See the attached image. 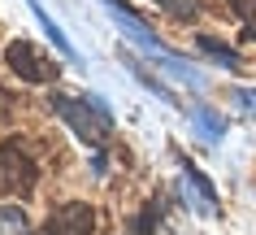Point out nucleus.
<instances>
[{"label": "nucleus", "mask_w": 256, "mask_h": 235, "mask_svg": "<svg viewBox=\"0 0 256 235\" xmlns=\"http://www.w3.org/2000/svg\"><path fill=\"white\" fill-rule=\"evenodd\" d=\"M0 235H30V222L22 213V205H0Z\"/></svg>", "instance_id": "obj_5"}, {"label": "nucleus", "mask_w": 256, "mask_h": 235, "mask_svg": "<svg viewBox=\"0 0 256 235\" xmlns=\"http://www.w3.org/2000/svg\"><path fill=\"white\" fill-rule=\"evenodd\" d=\"M230 9H234L248 27H256V0H230Z\"/></svg>", "instance_id": "obj_6"}, {"label": "nucleus", "mask_w": 256, "mask_h": 235, "mask_svg": "<svg viewBox=\"0 0 256 235\" xmlns=\"http://www.w3.org/2000/svg\"><path fill=\"white\" fill-rule=\"evenodd\" d=\"M4 113H9V92L0 87V118H4Z\"/></svg>", "instance_id": "obj_8"}, {"label": "nucleus", "mask_w": 256, "mask_h": 235, "mask_svg": "<svg viewBox=\"0 0 256 235\" xmlns=\"http://www.w3.org/2000/svg\"><path fill=\"white\" fill-rule=\"evenodd\" d=\"M56 109H61V118L70 122V131L82 135L92 148H104V144H108V135H113V118H108V109L96 96H56Z\"/></svg>", "instance_id": "obj_1"}, {"label": "nucleus", "mask_w": 256, "mask_h": 235, "mask_svg": "<svg viewBox=\"0 0 256 235\" xmlns=\"http://www.w3.org/2000/svg\"><path fill=\"white\" fill-rule=\"evenodd\" d=\"M4 61H9L14 74H22L26 83H52L56 79V61L44 53L40 44H30V40H14L9 48H4Z\"/></svg>", "instance_id": "obj_2"}, {"label": "nucleus", "mask_w": 256, "mask_h": 235, "mask_svg": "<svg viewBox=\"0 0 256 235\" xmlns=\"http://www.w3.org/2000/svg\"><path fill=\"white\" fill-rule=\"evenodd\" d=\"M40 235H96V209L87 200H66L48 213Z\"/></svg>", "instance_id": "obj_4"}, {"label": "nucleus", "mask_w": 256, "mask_h": 235, "mask_svg": "<svg viewBox=\"0 0 256 235\" xmlns=\"http://www.w3.org/2000/svg\"><path fill=\"white\" fill-rule=\"evenodd\" d=\"M35 187V161H30L22 144H4L0 148V196H26Z\"/></svg>", "instance_id": "obj_3"}, {"label": "nucleus", "mask_w": 256, "mask_h": 235, "mask_svg": "<svg viewBox=\"0 0 256 235\" xmlns=\"http://www.w3.org/2000/svg\"><path fill=\"white\" fill-rule=\"evenodd\" d=\"M156 5H165V9L178 14V18H191V14H196V0H156Z\"/></svg>", "instance_id": "obj_7"}, {"label": "nucleus", "mask_w": 256, "mask_h": 235, "mask_svg": "<svg viewBox=\"0 0 256 235\" xmlns=\"http://www.w3.org/2000/svg\"><path fill=\"white\" fill-rule=\"evenodd\" d=\"M243 105H248V109H256V92H243Z\"/></svg>", "instance_id": "obj_9"}]
</instances>
